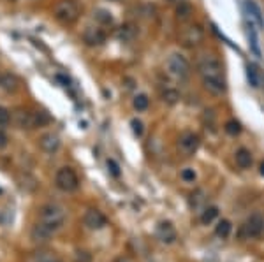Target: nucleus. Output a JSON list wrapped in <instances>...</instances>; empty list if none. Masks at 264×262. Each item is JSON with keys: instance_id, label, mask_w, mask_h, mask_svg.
I'll list each match as a JSON object with an SVG mask.
<instances>
[{"instance_id": "obj_6", "label": "nucleus", "mask_w": 264, "mask_h": 262, "mask_svg": "<svg viewBox=\"0 0 264 262\" xmlns=\"http://www.w3.org/2000/svg\"><path fill=\"white\" fill-rule=\"evenodd\" d=\"M202 41H204V32L199 25L189 23L180 30V42L185 48H197Z\"/></svg>"}, {"instance_id": "obj_18", "label": "nucleus", "mask_w": 264, "mask_h": 262, "mask_svg": "<svg viewBox=\"0 0 264 262\" xmlns=\"http://www.w3.org/2000/svg\"><path fill=\"white\" fill-rule=\"evenodd\" d=\"M30 236H32V240L36 243H48L53 238V234L49 232V230H46L44 227H41L39 223H36L32 232H30Z\"/></svg>"}, {"instance_id": "obj_8", "label": "nucleus", "mask_w": 264, "mask_h": 262, "mask_svg": "<svg viewBox=\"0 0 264 262\" xmlns=\"http://www.w3.org/2000/svg\"><path fill=\"white\" fill-rule=\"evenodd\" d=\"M199 144H201V137L194 132H183L178 137V142H176L178 152L185 157H192L199 150Z\"/></svg>"}, {"instance_id": "obj_10", "label": "nucleus", "mask_w": 264, "mask_h": 262, "mask_svg": "<svg viewBox=\"0 0 264 262\" xmlns=\"http://www.w3.org/2000/svg\"><path fill=\"white\" fill-rule=\"evenodd\" d=\"M155 236H157V240L160 243H164V245H171V243L176 241L178 232H176V227L173 225V222L162 220V222H159V225H157Z\"/></svg>"}, {"instance_id": "obj_26", "label": "nucleus", "mask_w": 264, "mask_h": 262, "mask_svg": "<svg viewBox=\"0 0 264 262\" xmlns=\"http://www.w3.org/2000/svg\"><path fill=\"white\" fill-rule=\"evenodd\" d=\"M178 99H180V94L174 90V88H167V90L162 94V101L167 102V104H171V106L178 102Z\"/></svg>"}, {"instance_id": "obj_15", "label": "nucleus", "mask_w": 264, "mask_h": 262, "mask_svg": "<svg viewBox=\"0 0 264 262\" xmlns=\"http://www.w3.org/2000/svg\"><path fill=\"white\" fill-rule=\"evenodd\" d=\"M26 262H64L56 255L55 252H49V250H37L28 255Z\"/></svg>"}, {"instance_id": "obj_33", "label": "nucleus", "mask_w": 264, "mask_h": 262, "mask_svg": "<svg viewBox=\"0 0 264 262\" xmlns=\"http://www.w3.org/2000/svg\"><path fill=\"white\" fill-rule=\"evenodd\" d=\"M7 136H6V132H2V130H0V148H6L7 146Z\"/></svg>"}, {"instance_id": "obj_13", "label": "nucleus", "mask_w": 264, "mask_h": 262, "mask_svg": "<svg viewBox=\"0 0 264 262\" xmlns=\"http://www.w3.org/2000/svg\"><path fill=\"white\" fill-rule=\"evenodd\" d=\"M114 36H116V39L122 42H132L137 37V28H136V25H132V23H125V25L118 26Z\"/></svg>"}, {"instance_id": "obj_3", "label": "nucleus", "mask_w": 264, "mask_h": 262, "mask_svg": "<svg viewBox=\"0 0 264 262\" xmlns=\"http://www.w3.org/2000/svg\"><path fill=\"white\" fill-rule=\"evenodd\" d=\"M53 16L64 25H72L79 18V6L74 0H60L53 9Z\"/></svg>"}, {"instance_id": "obj_7", "label": "nucleus", "mask_w": 264, "mask_h": 262, "mask_svg": "<svg viewBox=\"0 0 264 262\" xmlns=\"http://www.w3.org/2000/svg\"><path fill=\"white\" fill-rule=\"evenodd\" d=\"M264 232V218L259 213H254L245 220V223L242 225V238H259Z\"/></svg>"}, {"instance_id": "obj_35", "label": "nucleus", "mask_w": 264, "mask_h": 262, "mask_svg": "<svg viewBox=\"0 0 264 262\" xmlns=\"http://www.w3.org/2000/svg\"><path fill=\"white\" fill-rule=\"evenodd\" d=\"M116 262H129V260H127V259H118Z\"/></svg>"}, {"instance_id": "obj_16", "label": "nucleus", "mask_w": 264, "mask_h": 262, "mask_svg": "<svg viewBox=\"0 0 264 262\" xmlns=\"http://www.w3.org/2000/svg\"><path fill=\"white\" fill-rule=\"evenodd\" d=\"M13 120L16 123V127H20V129H34V120H32V113H30V111H23V109L14 111Z\"/></svg>"}, {"instance_id": "obj_9", "label": "nucleus", "mask_w": 264, "mask_h": 262, "mask_svg": "<svg viewBox=\"0 0 264 262\" xmlns=\"http://www.w3.org/2000/svg\"><path fill=\"white\" fill-rule=\"evenodd\" d=\"M83 223H85L86 229L90 230H101L108 225V218H106V215L102 213V211L95 210V208H90V210H86L85 217H83Z\"/></svg>"}, {"instance_id": "obj_21", "label": "nucleus", "mask_w": 264, "mask_h": 262, "mask_svg": "<svg viewBox=\"0 0 264 262\" xmlns=\"http://www.w3.org/2000/svg\"><path fill=\"white\" fill-rule=\"evenodd\" d=\"M0 86L6 92H16L18 90V79L13 74H4L0 78Z\"/></svg>"}, {"instance_id": "obj_31", "label": "nucleus", "mask_w": 264, "mask_h": 262, "mask_svg": "<svg viewBox=\"0 0 264 262\" xmlns=\"http://www.w3.org/2000/svg\"><path fill=\"white\" fill-rule=\"evenodd\" d=\"M131 127H132V132L136 134L137 137H141V136H143V130H144L143 122H141V120H137V118H134V120L131 122Z\"/></svg>"}, {"instance_id": "obj_20", "label": "nucleus", "mask_w": 264, "mask_h": 262, "mask_svg": "<svg viewBox=\"0 0 264 262\" xmlns=\"http://www.w3.org/2000/svg\"><path fill=\"white\" fill-rule=\"evenodd\" d=\"M232 232V223L229 220H225V218H222L219 220V223L215 225V234L220 238V240H225V238H229Z\"/></svg>"}, {"instance_id": "obj_19", "label": "nucleus", "mask_w": 264, "mask_h": 262, "mask_svg": "<svg viewBox=\"0 0 264 262\" xmlns=\"http://www.w3.org/2000/svg\"><path fill=\"white\" fill-rule=\"evenodd\" d=\"M217 217H219V208L217 206H206V208H202L199 220H201L202 225H210L212 222H215Z\"/></svg>"}, {"instance_id": "obj_5", "label": "nucleus", "mask_w": 264, "mask_h": 262, "mask_svg": "<svg viewBox=\"0 0 264 262\" xmlns=\"http://www.w3.org/2000/svg\"><path fill=\"white\" fill-rule=\"evenodd\" d=\"M166 72L174 79H185L190 72V64L180 53H173L166 60Z\"/></svg>"}, {"instance_id": "obj_29", "label": "nucleus", "mask_w": 264, "mask_h": 262, "mask_svg": "<svg viewBox=\"0 0 264 262\" xmlns=\"http://www.w3.org/2000/svg\"><path fill=\"white\" fill-rule=\"evenodd\" d=\"M11 118H13V114H11V111L7 109V107L0 106V127H6V125H9Z\"/></svg>"}, {"instance_id": "obj_30", "label": "nucleus", "mask_w": 264, "mask_h": 262, "mask_svg": "<svg viewBox=\"0 0 264 262\" xmlns=\"http://www.w3.org/2000/svg\"><path fill=\"white\" fill-rule=\"evenodd\" d=\"M108 171L111 172V176H114V178H120V174H122V171H120V165L116 164L113 159H108Z\"/></svg>"}, {"instance_id": "obj_23", "label": "nucleus", "mask_w": 264, "mask_h": 262, "mask_svg": "<svg viewBox=\"0 0 264 262\" xmlns=\"http://www.w3.org/2000/svg\"><path fill=\"white\" fill-rule=\"evenodd\" d=\"M132 106L136 111H146L148 106H150V99L144 94H137L136 97L132 99Z\"/></svg>"}, {"instance_id": "obj_11", "label": "nucleus", "mask_w": 264, "mask_h": 262, "mask_svg": "<svg viewBox=\"0 0 264 262\" xmlns=\"http://www.w3.org/2000/svg\"><path fill=\"white\" fill-rule=\"evenodd\" d=\"M108 39V34L101 28V26H86L85 32H83V42L90 48L95 46H102Z\"/></svg>"}, {"instance_id": "obj_14", "label": "nucleus", "mask_w": 264, "mask_h": 262, "mask_svg": "<svg viewBox=\"0 0 264 262\" xmlns=\"http://www.w3.org/2000/svg\"><path fill=\"white\" fill-rule=\"evenodd\" d=\"M176 20L180 23H189L192 20V14H194V7L192 4H189L187 0H182V2H178V6H176Z\"/></svg>"}, {"instance_id": "obj_25", "label": "nucleus", "mask_w": 264, "mask_h": 262, "mask_svg": "<svg viewBox=\"0 0 264 262\" xmlns=\"http://www.w3.org/2000/svg\"><path fill=\"white\" fill-rule=\"evenodd\" d=\"M94 18L101 23V25H111V23H113V16H111V13L106 9H97L94 13Z\"/></svg>"}, {"instance_id": "obj_34", "label": "nucleus", "mask_w": 264, "mask_h": 262, "mask_svg": "<svg viewBox=\"0 0 264 262\" xmlns=\"http://www.w3.org/2000/svg\"><path fill=\"white\" fill-rule=\"evenodd\" d=\"M261 174L264 176V162H262V164H261Z\"/></svg>"}, {"instance_id": "obj_1", "label": "nucleus", "mask_w": 264, "mask_h": 262, "mask_svg": "<svg viewBox=\"0 0 264 262\" xmlns=\"http://www.w3.org/2000/svg\"><path fill=\"white\" fill-rule=\"evenodd\" d=\"M197 72L202 79V86L213 95H224L227 90L224 78V67H222L220 60L217 56L210 55H201L197 60Z\"/></svg>"}, {"instance_id": "obj_32", "label": "nucleus", "mask_w": 264, "mask_h": 262, "mask_svg": "<svg viewBox=\"0 0 264 262\" xmlns=\"http://www.w3.org/2000/svg\"><path fill=\"white\" fill-rule=\"evenodd\" d=\"M247 76H248V81H250L252 86H259L257 74H255V69H254V67H248V69H247Z\"/></svg>"}, {"instance_id": "obj_22", "label": "nucleus", "mask_w": 264, "mask_h": 262, "mask_svg": "<svg viewBox=\"0 0 264 262\" xmlns=\"http://www.w3.org/2000/svg\"><path fill=\"white\" fill-rule=\"evenodd\" d=\"M32 120H34V129H37V127L48 125L51 122V117L46 111H36V113H32Z\"/></svg>"}, {"instance_id": "obj_17", "label": "nucleus", "mask_w": 264, "mask_h": 262, "mask_svg": "<svg viewBox=\"0 0 264 262\" xmlns=\"http://www.w3.org/2000/svg\"><path fill=\"white\" fill-rule=\"evenodd\" d=\"M234 160H236V165H238L240 169H248L252 165V162H254V159H252V153L248 152L247 148L236 150Z\"/></svg>"}, {"instance_id": "obj_24", "label": "nucleus", "mask_w": 264, "mask_h": 262, "mask_svg": "<svg viewBox=\"0 0 264 262\" xmlns=\"http://www.w3.org/2000/svg\"><path fill=\"white\" fill-rule=\"evenodd\" d=\"M245 6H247V9H248V13L252 14V18H254L255 20V23H257L259 26H264V20H262V16H261V9H259L257 6H255L254 2H252V0H248L247 4H245Z\"/></svg>"}, {"instance_id": "obj_37", "label": "nucleus", "mask_w": 264, "mask_h": 262, "mask_svg": "<svg viewBox=\"0 0 264 262\" xmlns=\"http://www.w3.org/2000/svg\"><path fill=\"white\" fill-rule=\"evenodd\" d=\"M0 78H2V76H0Z\"/></svg>"}, {"instance_id": "obj_28", "label": "nucleus", "mask_w": 264, "mask_h": 262, "mask_svg": "<svg viewBox=\"0 0 264 262\" xmlns=\"http://www.w3.org/2000/svg\"><path fill=\"white\" fill-rule=\"evenodd\" d=\"M180 178H182L185 183H194L196 182V171H194L192 167H185L182 172H180Z\"/></svg>"}, {"instance_id": "obj_36", "label": "nucleus", "mask_w": 264, "mask_h": 262, "mask_svg": "<svg viewBox=\"0 0 264 262\" xmlns=\"http://www.w3.org/2000/svg\"><path fill=\"white\" fill-rule=\"evenodd\" d=\"M167 2H182V0H167Z\"/></svg>"}, {"instance_id": "obj_27", "label": "nucleus", "mask_w": 264, "mask_h": 262, "mask_svg": "<svg viewBox=\"0 0 264 262\" xmlns=\"http://www.w3.org/2000/svg\"><path fill=\"white\" fill-rule=\"evenodd\" d=\"M224 129L229 136H238V134L242 132V125H240V122H236V120H229L227 123H225Z\"/></svg>"}, {"instance_id": "obj_4", "label": "nucleus", "mask_w": 264, "mask_h": 262, "mask_svg": "<svg viewBox=\"0 0 264 262\" xmlns=\"http://www.w3.org/2000/svg\"><path fill=\"white\" fill-rule=\"evenodd\" d=\"M55 185L58 190L71 194L79 188V178L72 167H60L55 174Z\"/></svg>"}, {"instance_id": "obj_2", "label": "nucleus", "mask_w": 264, "mask_h": 262, "mask_svg": "<svg viewBox=\"0 0 264 262\" xmlns=\"http://www.w3.org/2000/svg\"><path fill=\"white\" fill-rule=\"evenodd\" d=\"M66 220H67V211L64 210L60 204L49 202V204H44L39 210V220H37V223L55 236L58 230L64 229Z\"/></svg>"}, {"instance_id": "obj_12", "label": "nucleus", "mask_w": 264, "mask_h": 262, "mask_svg": "<svg viewBox=\"0 0 264 262\" xmlns=\"http://www.w3.org/2000/svg\"><path fill=\"white\" fill-rule=\"evenodd\" d=\"M39 148L43 150V152H46V153L58 152V148H60V137L56 136V134H53V132L44 134V136H41V139H39Z\"/></svg>"}]
</instances>
